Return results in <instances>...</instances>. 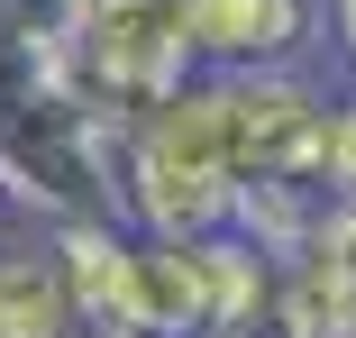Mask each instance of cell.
<instances>
[{
    "mask_svg": "<svg viewBox=\"0 0 356 338\" xmlns=\"http://www.w3.org/2000/svg\"><path fill=\"white\" fill-rule=\"evenodd\" d=\"M320 174L329 192L356 201V92H329V128H320Z\"/></svg>",
    "mask_w": 356,
    "mask_h": 338,
    "instance_id": "9",
    "label": "cell"
},
{
    "mask_svg": "<svg viewBox=\"0 0 356 338\" xmlns=\"http://www.w3.org/2000/svg\"><path fill=\"white\" fill-rule=\"evenodd\" d=\"M293 256H302V265H320L329 284H347V293H356V201H347V192H329V211L311 220V238H302Z\"/></svg>",
    "mask_w": 356,
    "mask_h": 338,
    "instance_id": "8",
    "label": "cell"
},
{
    "mask_svg": "<svg viewBox=\"0 0 356 338\" xmlns=\"http://www.w3.org/2000/svg\"><path fill=\"white\" fill-rule=\"evenodd\" d=\"M64 338H137V329H119V320H74Z\"/></svg>",
    "mask_w": 356,
    "mask_h": 338,
    "instance_id": "11",
    "label": "cell"
},
{
    "mask_svg": "<svg viewBox=\"0 0 356 338\" xmlns=\"http://www.w3.org/2000/svg\"><path fill=\"white\" fill-rule=\"evenodd\" d=\"M37 74L83 101L92 119L128 128L137 110H156L165 92H183L201 64H192V37L174 19V0H74L64 37L37 55Z\"/></svg>",
    "mask_w": 356,
    "mask_h": 338,
    "instance_id": "3",
    "label": "cell"
},
{
    "mask_svg": "<svg viewBox=\"0 0 356 338\" xmlns=\"http://www.w3.org/2000/svg\"><path fill=\"white\" fill-rule=\"evenodd\" d=\"M10 229H19V220H10V201H0V238H10Z\"/></svg>",
    "mask_w": 356,
    "mask_h": 338,
    "instance_id": "12",
    "label": "cell"
},
{
    "mask_svg": "<svg viewBox=\"0 0 356 338\" xmlns=\"http://www.w3.org/2000/svg\"><path fill=\"white\" fill-rule=\"evenodd\" d=\"M201 74H247V64H311L329 19L320 0H174Z\"/></svg>",
    "mask_w": 356,
    "mask_h": 338,
    "instance_id": "5",
    "label": "cell"
},
{
    "mask_svg": "<svg viewBox=\"0 0 356 338\" xmlns=\"http://www.w3.org/2000/svg\"><path fill=\"white\" fill-rule=\"evenodd\" d=\"M210 83H220V138H229L238 183L247 174H320L329 83L311 64H247V74H210Z\"/></svg>",
    "mask_w": 356,
    "mask_h": 338,
    "instance_id": "4",
    "label": "cell"
},
{
    "mask_svg": "<svg viewBox=\"0 0 356 338\" xmlns=\"http://www.w3.org/2000/svg\"><path fill=\"white\" fill-rule=\"evenodd\" d=\"M0 201L19 229L119 220V128L64 101L37 64H0Z\"/></svg>",
    "mask_w": 356,
    "mask_h": 338,
    "instance_id": "1",
    "label": "cell"
},
{
    "mask_svg": "<svg viewBox=\"0 0 356 338\" xmlns=\"http://www.w3.org/2000/svg\"><path fill=\"white\" fill-rule=\"evenodd\" d=\"M64 329H74V293H64L46 229H10L0 238V338H64Z\"/></svg>",
    "mask_w": 356,
    "mask_h": 338,
    "instance_id": "7",
    "label": "cell"
},
{
    "mask_svg": "<svg viewBox=\"0 0 356 338\" xmlns=\"http://www.w3.org/2000/svg\"><path fill=\"white\" fill-rule=\"evenodd\" d=\"M229 138H220V83L192 74L156 110L119 128V220L147 238H201L229 229Z\"/></svg>",
    "mask_w": 356,
    "mask_h": 338,
    "instance_id": "2",
    "label": "cell"
},
{
    "mask_svg": "<svg viewBox=\"0 0 356 338\" xmlns=\"http://www.w3.org/2000/svg\"><path fill=\"white\" fill-rule=\"evenodd\" d=\"M119 329H137V338H201V329H210V293H201L192 238H147V229L128 238Z\"/></svg>",
    "mask_w": 356,
    "mask_h": 338,
    "instance_id": "6",
    "label": "cell"
},
{
    "mask_svg": "<svg viewBox=\"0 0 356 338\" xmlns=\"http://www.w3.org/2000/svg\"><path fill=\"white\" fill-rule=\"evenodd\" d=\"M320 19H329V37H320V46H338V64L356 74V0H320Z\"/></svg>",
    "mask_w": 356,
    "mask_h": 338,
    "instance_id": "10",
    "label": "cell"
}]
</instances>
